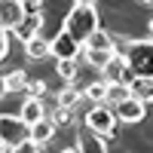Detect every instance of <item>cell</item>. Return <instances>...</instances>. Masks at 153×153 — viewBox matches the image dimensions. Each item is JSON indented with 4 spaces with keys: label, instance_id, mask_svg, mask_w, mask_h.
Masks as SVG:
<instances>
[{
    "label": "cell",
    "instance_id": "31",
    "mask_svg": "<svg viewBox=\"0 0 153 153\" xmlns=\"http://www.w3.org/2000/svg\"><path fill=\"white\" fill-rule=\"evenodd\" d=\"M141 3H153V0H141Z\"/></svg>",
    "mask_w": 153,
    "mask_h": 153
},
{
    "label": "cell",
    "instance_id": "10",
    "mask_svg": "<svg viewBox=\"0 0 153 153\" xmlns=\"http://www.w3.org/2000/svg\"><path fill=\"white\" fill-rule=\"evenodd\" d=\"M28 138H31L34 144H40V147H43V144H49V141L55 138V123L49 120V117H43L40 123H34L31 129H28Z\"/></svg>",
    "mask_w": 153,
    "mask_h": 153
},
{
    "label": "cell",
    "instance_id": "25",
    "mask_svg": "<svg viewBox=\"0 0 153 153\" xmlns=\"http://www.w3.org/2000/svg\"><path fill=\"white\" fill-rule=\"evenodd\" d=\"M9 153H43V150H40V144H34L31 138H28V141H22V144H16V147H12Z\"/></svg>",
    "mask_w": 153,
    "mask_h": 153
},
{
    "label": "cell",
    "instance_id": "27",
    "mask_svg": "<svg viewBox=\"0 0 153 153\" xmlns=\"http://www.w3.org/2000/svg\"><path fill=\"white\" fill-rule=\"evenodd\" d=\"M0 98H6V83H3V76H0Z\"/></svg>",
    "mask_w": 153,
    "mask_h": 153
},
{
    "label": "cell",
    "instance_id": "13",
    "mask_svg": "<svg viewBox=\"0 0 153 153\" xmlns=\"http://www.w3.org/2000/svg\"><path fill=\"white\" fill-rule=\"evenodd\" d=\"M25 55L31 61H40V58H49V37H31L28 43H25Z\"/></svg>",
    "mask_w": 153,
    "mask_h": 153
},
{
    "label": "cell",
    "instance_id": "2",
    "mask_svg": "<svg viewBox=\"0 0 153 153\" xmlns=\"http://www.w3.org/2000/svg\"><path fill=\"white\" fill-rule=\"evenodd\" d=\"M126 65L132 68L135 76L141 80H153V40H129V49H126Z\"/></svg>",
    "mask_w": 153,
    "mask_h": 153
},
{
    "label": "cell",
    "instance_id": "33",
    "mask_svg": "<svg viewBox=\"0 0 153 153\" xmlns=\"http://www.w3.org/2000/svg\"><path fill=\"white\" fill-rule=\"evenodd\" d=\"M0 153H9V150H0Z\"/></svg>",
    "mask_w": 153,
    "mask_h": 153
},
{
    "label": "cell",
    "instance_id": "26",
    "mask_svg": "<svg viewBox=\"0 0 153 153\" xmlns=\"http://www.w3.org/2000/svg\"><path fill=\"white\" fill-rule=\"evenodd\" d=\"M6 55H9V31L0 28V61H3Z\"/></svg>",
    "mask_w": 153,
    "mask_h": 153
},
{
    "label": "cell",
    "instance_id": "8",
    "mask_svg": "<svg viewBox=\"0 0 153 153\" xmlns=\"http://www.w3.org/2000/svg\"><path fill=\"white\" fill-rule=\"evenodd\" d=\"M22 19H25V9L19 0H0V28L3 31H16Z\"/></svg>",
    "mask_w": 153,
    "mask_h": 153
},
{
    "label": "cell",
    "instance_id": "18",
    "mask_svg": "<svg viewBox=\"0 0 153 153\" xmlns=\"http://www.w3.org/2000/svg\"><path fill=\"white\" fill-rule=\"evenodd\" d=\"M3 83H6V95H9V92H25L28 76H25V71H9V74L3 76Z\"/></svg>",
    "mask_w": 153,
    "mask_h": 153
},
{
    "label": "cell",
    "instance_id": "1",
    "mask_svg": "<svg viewBox=\"0 0 153 153\" xmlns=\"http://www.w3.org/2000/svg\"><path fill=\"white\" fill-rule=\"evenodd\" d=\"M61 31L71 34L74 40L83 46V43H86L95 31H101L98 9H95V6H80V3H74V9L65 16V25H61Z\"/></svg>",
    "mask_w": 153,
    "mask_h": 153
},
{
    "label": "cell",
    "instance_id": "16",
    "mask_svg": "<svg viewBox=\"0 0 153 153\" xmlns=\"http://www.w3.org/2000/svg\"><path fill=\"white\" fill-rule=\"evenodd\" d=\"M80 98H83V89H76L74 83L71 86H65L58 92V107H68V110H74L76 104H80Z\"/></svg>",
    "mask_w": 153,
    "mask_h": 153
},
{
    "label": "cell",
    "instance_id": "4",
    "mask_svg": "<svg viewBox=\"0 0 153 153\" xmlns=\"http://www.w3.org/2000/svg\"><path fill=\"white\" fill-rule=\"evenodd\" d=\"M22 141H28V126L22 123V117L19 113H0V144L12 150Z\"/></svg>",
    "mask_w": 153,
    "mask_h": 153
},
{
    "label": "cell",
    "instance_id": "32",
    "mask_svg": "<svg viewBox=\"0 0 153 153\" xmlns=\"http://www.w3.org/2000/svg\"><path fill=\"white\" fill-rule=\"evenodd\" d=\"M0 150H6V147H3V144H0Z\"/></svg>",
    "mask_w": 153,
    "mask_h": 153
},
{
    "label": "cell",
    "instance_id": "14",
    "mask_svg": "<svg viewBox=\"0 0 153 153\" xmlns=\"http://www.w3.org/2000/svg\"><path fill=\"white\" fill-rule=\"evenodd\" d=\"M83 49H92V52H117V49H113V37H110L107 31H95V34L83 43Z\"/></svg>",
    "mask_w": 153,
    "mask_h": 153
},
{
    "label": "cell",
    "instance_id": "7",
    "mask_svg": "<svg viewBox=\"0 0 153 153\" xmlns=\"http://www.w3.org/2000/svg\"><path fill=\"white\" fill-rule=\"evenodd\" d=\"M113 113H117V123H141L147 117V104L138 101L135 95H129L126 101H120V104L113 107Z\"/></svg>",
    "mask_w": 153,
    "mask_h": 153
},
{
    "label": "cell",
    "instance_id": "28",
    "mask_svg": "<svg viewBox=\"0 0 153 153\" xmlns=\"http://www.w3.org/2000/svg\"><path fill=\"white\" fill-rule=\"evenodd\" d=\"M74 3H80V6H95V0H74Z\"/></svg>",
    "mask_w": 153,
    "mask_h": 153
},
{
    "label": "cell",
    "instance_id": "19",
    "mask_svg": "<svg viewBox=\"0 0 153 153\" xmlns=\"http://www.w3.org/2000/svg\"><path fill=\"white\" fill-rule=\"evenodd\" d=\"M46 117L55 123V129H58V126H76V117H74V110H68V107H58V104H55V110H49Z\"/></svg>",
    "mask_w": 153,
    "mask_h": 153
},
{
    "label": "cell",
    "instance_id": "11",
    "mask_svg": "<svg viewBox=\"0 0 153 153\" xmlns=\"http://www.w3.org/2000/svg\"><path fill=\"white\" fill-rule=\"evenodd\" d=\"M40 28H43V16H25V19L19 22V28L12 31V34H16L22 43H28L31 37H37V34H40Z\"/></svg>",
    "mask_w": 153,
    "mask_h": 153
},
{
    "label": "cell",
    "instance_id": "9",
    "mask_svg": "<svg viewBox=\"0 0 153 153\" xmlns=\"http://www.w3.org/2000/svg\"><path fill=\"white\" fill-rule=\"evenodd\" d=\"M19 117H22V123L31 129L34 123H40V120L46 117V104H43L40 98H25V104L19 107Z\"/></svg>",
    "mask_w": 153,
    "mask_h": 153
},
{
    "label": "cell",
    "instance_id": "24",
    "mask_svg": "<svg viewBox=\"0 0 153 153\" xmlns=\"http://www.w3.org/2000/svg\"><path fill=\"white\" fill-rule=\"evenodd\" d=\"M25 16H43V0H22Z\"/></svg>",
    "mask_w": 153,
    "mask_h": 153
},
{
    "label": "cell",
    "instance_id": "22",
    "mask_svg": "<svg viewBox=\"0 0 153 153\" xmlns=\"http://www.w3.org/2000/svg\"><path fill=\"white\" fill-rule=\"evenodd\" d=\"M46 80H28V86H25V98H40L43 101V95H46Z\"/></svg>",
    "mask_w": 153,
    "mask_h": 153
},
{
    "label": "cell",
    "instance_id": "6",
    "mask_svg": "<svg viewBox=\"0 0 153 153\" xmlns=\"http://www.w3.org/2000/svg\"><path fill=\"white\" fill-rule=\"evenodd\" d=\"M80 52H83V46L76 43L71 34H65V31H58L52 40H49V55L55 61H76Z\"/></svg>",
    "mask_w": 153,
    "mask_h": 153
},
{
    "label": "cell",
    "instance_id": "30",
    "mask_svg": "<svg viewBox=\"0 0 153 153\" xmlns=\"http://www.w3.org/2000/svg\"><path fill=\"white\" fill-rule=\"evenodd\" d=\"M150 37H153V19H150Z\"/></svg>",
    "mask_w": 153,
    "mask_h": 153
},
{
    "label": "cell",
    "instance_id": "15",
    "mask_svg": "<svg viewBox=\"0 0 153 153\" xmlns=\"http://www.w3.org/2000/svg\"><path fill=\"white\" fill-rule=\"evenodd\" d=\"M132 95L138 101H144V104H153V80H141V76H135L132 80Z\"/></svg>",
    "mask_w": 153,
    "mask_h": 153
},
{
    "label": "cell",
    "instance_id": "17",
    "mask_svg": "<svg viewBox=\"0 0 153 153\" xmlns=\"http://www.w3.org/2000/svg\"><path fill=\"white\" fill-rule=\"evenodd\" d=\"M83 95L92 101V104H104L107 101V83L104 80H95V83H89L86 89H83Z\"/></svg>",
    "mask_w": 153,
    "mask_h": 153
},
{
    "label": "cell",
    "instance_id": "23",
    "mask_svg": "<svg viewBox=\"0 0 153 153\" xmlns=\"http://www.w3.org/2000/svg\"><path fill=\"white\" fill-rule=\"evenodd\" d=\"M55 71L58 76L65 83H74V76H76V61H55Z\"/></svg>",
    "mask_w": 153,
    "mask_h": 153
},
{
    "label": "cell",
    "instance_id": "5",
    "mask_svg": "<svg viewBox=\"0 0 153 153\" xmlns=\"http://www.w3.org/2000/svg\"><path fill=\"white\" fill-rule=\"evenodd\" d=\"M101 80H104L107 86H132L135 74H132L129 65H126V58H123V55H113L107 65L101 68Z\"/></svg>",
    "mask_w": 153,
    "mask_h": 153
},
{
    "label": "cell",
    "instance_id": "3",
    "mask_svg": "<svg viewBox=\"0 0 153 153\" xmlns=\"http://www.w3.org/2000/svg\"><path fill=\"white\" fill-rule=\"evenodd\" d=\"M86 129L107 141V138L113 135V129H117V113H113V107H107V104H92V110L86 113Z\"/></svg>",
    "mask_w": 153,
    "mask_h": 153
},
{
    "label": "cell",
    "instance_id": "20",
    "mask_svg": "<svg viewBox=\"0 0 153 153\" xmlns=\"http://www.w3.org/2000/svg\"><path fill=\"white\" fill-rule=\"evenodd\" d=\"M129 95H132L129 86H107V101H104V104H107V107H117L120 101H126Z\"/></svg>",
    "mask_w": 153,
    "mask_h": 153
},
{
    "label": "cell",
    "instance_id": "29",
    "mask_svg": "<svg viewBox=\"0 0 153 153\" xmlns=\"http://www.w3.org/2000/svg\"><path fill=\"white\" fill-rule=\"evenodd\" d=\"M61 153H80V150H76V147H65V150H61Z\"/></svg>",
    "mask_w": 153,
    "mask_h": 153
},
{
    "label": "cell",
    "instance_id": "34",
    "mask_svg": "<svg viewBox=\"0 0 153 153\" xmlns=\"http://www.w3.org/2000/svg\"><path fill=\"white\" fill-rule=\"evenodd\" d=\"M19 3H22V0H19Z\"/></svg>",
    "mask_w": 153,
    "mask_h": 153
},
{
    "label": "cell",
    "instance_id": "21",
    "mask_svg": "<svg viewBox=\"0 0 153 153\" xmlns=\"http://www.w3.org/2000/svg\"><path fill=\"white\" fill-rule=\"evenodd\" d=\"M83 55H86V61H89V65H92V68H104L107 65V61L113 58V55H117V52H92V49H83Z\"/></svg>",
    "mask_w": 153,
    "mask_h": 153
},
{
    "label": "cell",
    "instance_id": "12",
    "mask_svg": "<svg viewBox=\"0 0 153 153\" xmlns=\"http://www.w3.org/2000/svg\"><path fill=\"white\" fill-rule=\"evenodd\" d=\"M76 150H80V153H107V141H104V138H98L95 132L83 129V132H80V144H76Z\"/></svg>",
    "mask_w": 153,
    "mask_h": 153
}]
</instances>
